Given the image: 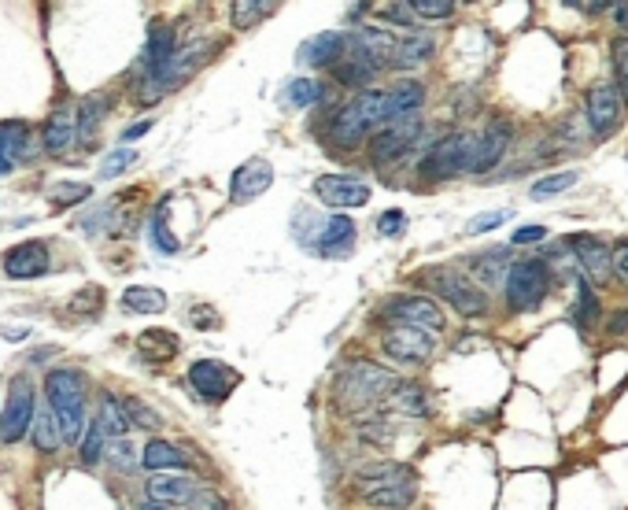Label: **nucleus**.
<instances>
[{"mask_svg":"<svg viewBox=\"0 0 628 510\" xmlns=\"http://www.w3.org/2000/svg\"><path fill=\"white\" fill-rule=\"evenodd\" d=\"M580 182L577 170H558V174H547V178H540V182L532 185L529 196L532 200H551V196L566 193V189H573V185Z\"/></svg>","mask_w":628,"mask_h":510,"instance_id":"nucleus-40","label":"nucleus"},{"mask_svg":"<svg viewBox=\"0 0 628 510\" xmlns=\"http://www.w3.org/2000/svg\"><path fill=\"white\" fill-rule=\"evenodd\" d=\"M133 163H137V152L133 148H115L108 159H104V167H100V178L104 182H111V178H119L122 170H130Z\"/></svg>","mask_w":628,"mask_h":510,"instance_id":"nucleus-47","label":"nucleus"},{"mask_svg":"<svg viewBox=\"0 0 628 510\" xmlns=\"http://www.w3.org/2000/svg\"><path fill=\"white\" fill-rule=\"evenodd\" d=\"M49 270V244L45 241H23L4 252V274L15 281H34Z\"/></svg>","mask_w":628,"mask_h":510,"instance_id":"nucleus-18","label":"nucleus"},{"mask_svg":"<svg viewBox=\"0 0 628 510\" xmlns=\"http://www.w3.org/2000/svg\"><path fill=\"white\" fill-rule=\"evenodd\" d=\"M89 196H93V185H85V182L52 185V204L56 207H74V204H82V200H89Z\"/></svg>","mask_w":628,"mask_h":510,"instance_id":"nucleus-45","label":"nucleus"},{"mask_svg":"<svg viewBox=\"0 0 628 510\" xmlns=\"http://www.w3.org/2000/svg\"><path fill=\"white\" fill-rule=\"evenodd\" d=\"M603 315V307H599V296L592 292V285L584 278H577V322L584 329H592Z\"/></svg>","mask_w":628,"mask_h":510,"instance_id":"nucleus-41","label":"nucleus"},{"mask_svg":"<svg viewBox=\"0 0 628 510\" xmlns=\"http://www.w3.org/2000/svg\"><path fill=\"white\" fill-rule=\"evenodd\" d=\"M507 304L514 315H525V311H536L544 304L547 289H551V267L544 259H521L514 267L507 270Z\"/></svg>","mask_w":628,"mask_h":510,"instance_id":"nucleus-5","label":"nucleus"},{"mask_svg":"<svg viewBox=\"0 0 628 510\" xmlns=\"http://www.w3.org/2000/svg\"><path fill=\"white\" fill-rule=\"evenodd\" d=\"M274 185V167L266 159H244L230 178V200L233 204H252Z\"/></svg>","mask_w":628,"mask_h":510,"instance_id":"nucleus-17","label":"nucleus"},{"mask_svg":"<svg viewBox=\"0 0 628 510\" xmlns=\"http://www.w3.org/2000/svg\"><path fill=\"white\" fill-rule=\"evenodd\" d=\"M26 141H30V122L23 119L0 122V178L15 170V159L23 156Z\"/></svg>","mask_w":628,"mask_h":510,"instance_id":"nucleus-27","label":"nucleus"},{"mask_svg":"<svg viewBox=\"0 0 628 510\" xmlns=\"http://www.w3.org/2000/svg\"><path fill=\"white\" fill-rule=\"evenodd\" d=\"M363 499L377 510H407L414 499H418V485H392V488H381V492H370V496Z\"/></svg>","mask_w":628,"mask_h":510,"instance_id":"nucleus-37","label":"nucleus"},{"mask_svg":"<svg viewBox=\"0 0 628 510\" xmlns=\"http://www.w3.org/2000/svg\"><path fill=\"white\" fill-rule=\"evenodd\" d=\"M185 507L189 510H230V503H226L222 492H215V488H196Z\"/></svg>","mask_w":628,"mask_h":510,"instance_id":"nucleus-49","label":"nucleus"},{"mask_svg":"<svg viewBox=\"0 0 628 510\" xmlns=\"http://www.w3.org/2000/svg\"><path fill=\"white\" fill-rule=\"evenodd\" d=\"M422 281H429V289H433L436 296H444L447 304L455 307L462 318L488 315V292H484L481 285H473L470 278H462L459 270L429 267V270H422Z\"/></svg>","mask_w":628,"mask_h":510,"instance_id":"nucleus-6","label":"nucleus"},{"mask_svg":"<svg viewBox=\"0 0 628 510\" xmlns=\"http://www.w3.org/2000/svg\"><path fill=\"white\" fill-rule=\"evenodd\" d=\"M167 211H170V196H163L156 207V215H152V226H148V241H152V248L163 255H174L178 248H182V241L170 233L167 226Z\"/></svg>","mask_w":628,"mask_h":510,"instance_id":"nucleus-35","label":"nucleus"},{"mask_svg":"<svg viewBox=\"0 0 628 510\" xmlns=\"http://www.w3.org/2000/svg\"><path fill=\"white\" fill-rule=\"evenodd\" d=\"M104 455H108V459L115 462L119 470H133V466H137V462H133V451H130V444H126V440H115V448L104 451Z\"/></svg>","mask_w":628,"mask_h":510,"instance_id":"nucleus-55","label":"nucleus"},{"mask_svg":"<svg viewBox=\"0 0 628 510\" xmlns=\"http://www.w3.org/2000/svg\"><path fill=\"white\" fill-rule=\"evenodd\" d=\"M148 499L152 503H189V496H193L196 488L189 477H178V474H152L148 477V485H145Z\"/></svg>","mask_w":628,"mask_h":510,"instance_id":"nucleus-29","label":"nucleus"},{"mask_svg":"<svg viewBox=\"0 0 628 510\" xmlns=\"http://www.w3.org/2000/svg\"><path fill=\"white\" fill-rule=\"evenodd\" d=\"M93 422L100 425V433L108 440H126V433H130V418H126V411H122V400H115V396H100V411Z\"/></svg>","mask_w":628,"mask_h":510,"instance_id":"nucleus-33","label":"nucleus"},{"mask_svg":"<svg viewBox=\"0 0 628 510\" xmlns=\"http://www.w3.org/2000/svg\"><path fill=\"white\" fill-rule=\"evenodd\" d=\"M510 134H514V130H510L507 119L488 122L484 134L473 137V152H470V167H466V174H488V170L496 167L510 145Z\"/></svg>","mask_w":628,"mask_h":510,"instance_id":"nucleus-16","label":"nucleus"},{"mask_svg":"<svg viewBox=\"0 0 628 510\" xmlns=\"http://www.w3.org/2000/svg\"><path fill=\"white\" fill-rule=\"evenodd\" d=\"M473 137H477V134H466V130L440 137V141H436V145L425 152L422 178H429V182H444V178H455V174H462V170L470 167Z\"/></svg>","mask_w":628,"mask_h":510,"instance_id":"nucleus-8","label":"nucleus"},{"mask_svg":"<svg viewBox=\"0 0 628 510\" xmlns=\"http://www.w3.org/2000/svg\"><path fill=\"white\" fill-rule=\"evenodd\" d=\"M141 459L152 474H185L189 470V459H185V451H178L170 440H148L145 451H141Z\"/></svg>","mask_w":628,"mask_h":510,"instance_id":"nucleus-28","label":"nucleus"},{"mask_svg":"<svg viewBox=\"0 0 628 510\" xmlns=\"http://www.w3.org/2000/svg\"><path fill=\"white\" fill-rule=\"evenodd\" d=\"M584 108H588L584 115H588V122H592L595 141L610 137L617 126H621V119H625V100H621V93L614 89V82H595L592 89H588Z\"/></svg>","mask_w":628,"mask_h":510,"instance_id":"nucleus-9","label":"nucleus"},{"mask_svg":"<svg viewBox=\"0 0 628 510\" xmlns=\"http://www.w3.org/2000/svg\"><path fill=\"white\" fill-rule=\"evenodd\" d=\"M122 411H126L130 425H141V429H159V425H163V418H159L145 400H137V396H130V400L122 403Z\"/></svg>","mask_w":628,"mask_h":510,"instance_id":"nucleus-46","label":"nucleus"},{"mask_svg":"<svg viewBox=\"0 0 628 510\" xmlns=\"http://www.w3.org/2000/svg\"><path fill=\"white\" fill-rule=\"evenodd\" d=\"M104 451H108V437L100 433V425H85L82 440H78V455H82L85 466H97L100 459H104Z\"/></svg>","mask_w":628,"mask_h":510,"instance_id":"nucleus-43","label":"nucleus"},{"mask_svg":"<svg viewBox=\"0 0 628 510\" xmlns=\"http://www.w3.org/2000/svg\"><path fill=\"white\" fill-rule=\"evenodd\" d=\"M606 329H610L614 337H625L628 333V311H614V318L606 322Z\"/></svg>","mask_w":628,"mask_h":510,"instance_id":"nucleus-59","label":"nucleus"},{"mask_svg":"<svg viewBox=\"0 0 628 510\" xmlns=\"http://www.w3.org/2000/svg\"><path fill=\"white\" fill-rule=\"evenodd\" d=\"M314 196L326 207L348 211V207L370 204V185L351 178V174H322V178H314Z\"/></svg>","mask_w":628,"mask_h":510,"instance_id":"nucleus-14","label":"nucleus"},{"mask_svg":"<svg viewBox=\"0 0 628 510\" xmlns=\"http://www.w3.org/2000/svg\"><path fill=\"white\" fill-rule=\"evenodd\" d=\"M122 307L130 315H163L167 311V292L152 289V285H130L122 292Z\"/></svg>","mask_w":628,"mask_h":510,"instance_id":"nucleus-32","label":"nucleus"},{"mask_svg":"<svg viewBox=\"0 0 628 510\" xmlns=\"http://www.w3.org/2000/svg\"><path fill=\"white\" fill-rule=\"evenodd\" d=\"M322 85L314 82V78H292L289 85H285V93H281V100H285V108H314L318 100H322Z\"/></svg>","mask_w":628,"mask_h":510,"instance_id":"nucleus-38","label":"nucleus"},{"mask_svg":"<svg viewBox=\"0 0 628 510\" xmlns=\"http://www.w3.org/2000/svg\"><path fill=\"white\" fill-rule=\"evenodd\" d=\"M359 440H366V444H377V448H388V440H392V429H388L385 422H370L359 429Z\"/></svg>","mask_w":628,"mask_h":510,"instance_id":"nucleus-53","label":"nucleus"},{"mask_svg":"<svg viewBox=\"0 0 628 510\" xmlns=\"http://www.w3.org/2000/svg\"><path fill=\"white\" fill-rule=\"evenodd\" d=\"M507 219H510V211H484V215L466 222V233L477 237V233H488V230H496V226H503Z\"/></svg>","mask_w":628,"mask_h":510,"instance_id":"nucleus-50","label":"nucleus"},{"mask_svg":"<svg viewBox=\"0 0 628 510\" xmlns=\"http://www.w3.org/2000/svg\"><path fill=\"white\" fill-rule=\"evenodd\" d=\"M141 510H170V507H163V503H152V499H148V503Z\"/></svg>","mask_w":628,"mask_h":510,"instance_id":"nucleus-63","label":"nucleus"},{"mask_svg":"<svg viewBox=\"0 0 628 510\" xmlns=\"http://www.w3.org/2000/svg\"><path fill=\"white\" fill-rule=\"evenodd\" d=\"M625 45H628V37H625Z\"/></svg>","mask_w":628,"mask_h":510,"instance_id":"nucleus-64","label":"nucleus"},{"mask_svg":"<svg viewBox=\"0 0 628 510\" xmlns=\"http://www.w3.org/2000/svg\"><path fill=\"white\" fill-rule=\"evenodd\" d=\"M573 12H580V15H606V8L610 4H569Z\"/></svg>","mask_w":628,"mask_h":510,"instance_id":"nucleus-62","label":"nucleus"},{"mask_svg":"<svg viewBox=\"0 0 628 510\" xmlns=\"http://www.w3.org/2000/svg\"><path fill=\"white\" fill-rule=\"evenodd\" d=\"M381 352H385L388 359H396V363L418 366L436 352V340L433 333H425V329L418 326H392L385 337H381Z\"/></svg>","mask_w":628,"mask_h":510,"instance_id":"nucleus-11","label":"nucleus"},{"mask_svg":"<svg viewBox=\"0 0 628 510\" xmlns=\"http://www.w3.org/2000/svg\"><path fill=\"white\" fill-rule=\"evenodd\" d=\"M137 348H141V355L152 359V363H170V359L178 355V337L167 333V329H148V333L137 337Z\"/></svg>","mask_w":628,"mask_h":510,"instance_id":"nucleus-34","label":"nucleus"},{"mask_svg":"<svg viewBox=\"0 0 628 510\" xmlns=\"http://www.w3.org/2000/svg\"><path fill=\"white\" fill-rule=\"evenodd\" d=\"M45 400L60 425L63 444H78L85 433V374L82 370H49Z\"/></svg>","mask_w":628,"mask_h":510,"instance_id":"nucleus-2","label":"nucleus"},{"mask_svg":"<svg viewBox=\"0 0 628 510\" xmlns=\"http://www.w3.org/2000/svg\"><path fill=\"white\" fill-rule=\"evenodd\" d=\"M514 267V259H510V248H488V252H477L470 259V270L473 278L481 281L484 289H496L507 281V270Z\"/></svg>","mask_w":628,"mask_h":510,"instance_id":"nucleus-25","label":"nucleus"},{"mask_svg":"<svg viewBox=\"0 0 628 510\" xmlns=\"http://www.w3.org/2000/svg\"><path fill=\"white\" fill-rule=\"evenodd\" d=\"M148 130H152V119H148V122H137V126H130V130L122 134V141H126V145H133V141H137L141 134H148Z\"/></svg>","mask_w":628,"mask_h":510,"instance_id":"nucleus-61","label":"nucleus"},{"mask_svg":"<svg viewBox=\"0 0 628 510\" xmlns=\"http://www.w3.org/2000/svg\"><path fill=\"white\" fill-rule=\"evenodd\" d=\"M193 326H196V329H211V326H218L215 307H193Z\"/></svg>","mask_w":628,"mask_h":510,"instance_id":"nucleus-58","label":"nucleus"},{"mask_svg":"<svg viewBox=\"0 0 628 510\" xmlns=\"http://www.w3.org/2000/svg\"><path fill=\"white\" fill-rule=\"evenodd\" d=\"M344 52H348V37L337 34V30H326V34L311 37L307 45L300 49V60L311 63V67H337L340 60H344Z\"/></svg>","mask_w":628,"mask_h":510,"instance_id":"nucleus-24","label":"nucleus"},{"mask_svg":"<svg viewBox=\"0 0 628 510\" xmlns=\"http://www.w3.org/2000/svg\"><path fill=\"white\" fill-rule=\"evenodd\" d=\"M351 244H355V222L348 215H329L318 230V241H314V252L318 255H333V259H344L351 255Z\"/></svg>","mask_w":628,"mask_h":510,"instance_id":"nucleus-23","label":"nucleus"},{"mask_svg":"<svg viewBox=\"0 0 628 510\" xmlns=\"http://www.w3.org/2000/svg\"><path fill=\"white\" fill-rule=\"evenodd\" d=\"M381 12H385L388 23H396V26H414V23H418V19L411 15V4H385Z\"/></svg>","mask_w":628,"mask_h":510,"instance_id":"nucleus-54","label":"nucleus"},{"mask_svg":"<svg viewBox=\"0 0 628 510\" xmlns=\"http://www.w3.org/2000/svg\"><path fill=\"white\" fill-rule=\"evenodd\" d=\"M100 307H104V289H100V285H85L82 292H74V300L67 304V311H71V315L97 318Z\"/></svg>","mask_w":628,"mask_h":510,"instance_id":"nucleus-44","label":"nucleus"},{"mask_svg":"<svg viewBox=\"0 0 628 510\" xmlns=\"http://www.w3.org/2000/svg\"><path fill=\"white\" fill-rule=\"evenodd\" d=\"M374 74L377 71H370L366 63H359V60H351V56H344V60L333 67V78H337L340 85H348V89H359V85H370L374 82Z\"/></svg>","mask_w":628,"mask_h":510,"instance_id":"nucleus-42","label":"nucleus"},{"mask_svg":"<svg viewBox=\"0 0 628 510\" xmlns=\"http://www.w3.org/2000/svg\"><path fill=\"white\" fill-rule=\"evenodd\" d=\"M230 15L237 30H252V26H259L263 19L274 15V4H263V0H237L230 8Z\"/></svg>","mask_w":628,"mask_h":510,"instance_id":"nucleus-39","label":"nucleus"},{"mask_svg":"<svg viewBox=\"0 0 628 510\" xmlns=\"http://www.w3.org/2000/svg\"><path fill=\"white\" fill-rule=\"evenodd\" d=\"M37 414V389L26 374H15L8 381L4 411H0V444H19Z\"/></svg>","mask_w":628,"mask_h":510,"instance_id":"nucleus-7","label":"nucleus"},{"mask_svg":"<svg viewBox=\"0 0 628 510\" xmlns=\"http://www.w3.org/2000/svg\"><path fill=\"white\" fill-rule=\"evenodd\" d=\"M189 385L196 389V396L207 403H222L230 400L233 389L241 385V374L233 370V366L218 363V359H196L189 366Z\"/></svg>","mask_w":628,"mask_h":510,"instance_id":"nucleus-10","label":"nucleus"},{"mask_svg":"<svg viewBox=\"0 0 628 510\" xmlns=\"http://www.w3.org/2000/svg\"><path fill=\"white\" fill-rule=\"evenodd\" d=\"M610 267H614V274H621L628 281V241L617 244V255H610Z\"/></svg>","mask_w":628,"mask_h":510,"instance_id":"nucleus-57","label":"nucleus"},{"mask_svg":"<svg viewBox=\"0 0 628 510\" xmlns=\"http://www.w3.org/2000/svg\"><path fill=\"white\" fill-rule=\"evenodd\" d=\"M566 248L573 252V263L580 267V278L588 285H606L610 281V248L592 233H573L566 237Z\"/></svg>","mask_w":628,"mask_h":510,"instance_id":"nucleus-12","label":"nucleus"},{"mask_svg":"<svg viewBox=\"0 0 628 510\" xmlns=\"http://www.w3.org/2000/svg\"><path fill=\"white\" fill-rule=\"evenodd\" d=\"M544 237H547L544 226H518L510 241H514V244H536V241H544Z\"/></svg>","mask_w":628,"mask_h":510,"instance_id":"nucleus-56","label":"nucleus"},{"mask_svg":"<svg viewBox=\"0 0 628 510\" xmlns=\"http://www.w3.org/2000/svg\"><path fill=\"white\" fill-rule=\"evenodd\" d=\"M392 485H414L411 466H403V462H366V466L355 470V488H363V496Z\"/></svg>","mask_w":628,"mask_h":510,"instance_id":"nucleus-21","label":"nucleus"},{"mask_svg":"<svg viewBox=\"0 0 628 510\" xmlns=\"http://www.w3.org/2000/svg\"><path fill=\"white\" fill-rule=\"evenodd\" d=\"M385 315L396 318L399 326H418L425 333H440L444 329V311L429 296H392L385 304Z\"/></svg>","mask_w":628,"mask_h":510,"instance_id":"nucleus-13","label":"nucleus"},{"mask_svg":"<svg viewBox=\"0 0 628 510\" xmlns=\"http://www.w3.org/2000/svg\"><path fill=\"white\" fill-rule=\"evenodd\" d=\"M174 56H178V30H174L170 23L148 26V45H145V52H141V74L167 71Z\"/></svg>","mask_w":628,"mask_h":510,"instance_id":"nucleus-20","label":"nucleus"},{"mask_svg":"<svg viewBox=\"0 0 628 510\" xmlns=\"http://www.w3.org/2000/svg\"><path fill=\"white\" fill-rule=\"evenodd\" d=\"M606 12H610V19H614L617 26H625V30H628V0H625V4H610Z\"/></svg>","mask_w":628,"mask_h":510,"instance_id":"nucleus-60","label":"nucleus"},{"mask_svg":"<svg viewBox=\"0 0 628 510\" xmlns=\"http://www.w3.org/2000/svg\"><path fill=\"white\" fill-rule=\"evenodd\" d=\"M392 385H396V377L388 374L385 366L370 363V359H359V363H351L340 370L337 389H333V403H337L340 414H366L385 400L388 392H392Z\"/></svg>","mask_w":628,"mask_h":510,"instance_id":"nucleus-1","label":"nucleus"},{"mask_svg":"<svg viewBox=\"0 0 628 510\" xmlns=\"http://www.w3.org/2000/svg\"><path fill=\"white\" fill-rule=\"evenodd\" d=\"M411 15L440 23V19H451V15H455V4H451V0H414V4H411Z\"/></svg>","mask_w":628,"mask_h":510,"instance_id":"nucleus-48","label":"nucleus"},{"mask_svg":"<svg viewBox=\"0 0 628 510\" xmlns=\"http://www.w3.org/2000/svg\"><path fill=\"white\" fill-rule=\"evenodd\" d=\"M385 403L392 407V411H399V414H411V418H425V414L433 411V407H429V396H425V389H418L414 381H396V385H392V392L385 396Z\"/></svg>","mask_w":628,"mask_h":510,"instance_id":"nucleus-30","label":"nucleus"},{"mask_svg":"<svg viewBox=\"0 0 628 510\" xmlns=\"http://www.w3.org/2000/svg\"><path fill=\"white\" fill-rule=\"evenodd\" d=\"M41 145L49 156H63L74 145V108H56L41 126Z\"/></svg>","mask_w":628,"mask_h":510,"instance_id":"nucleus-26","label":"nucleus"},{"mask_svg":"<svg viewBox=\"0 0 628 510\" xmlns=\"http://www.w3.org/2000/svg\"><path fill=\"white\" fill-rule=\"evenodd\" d=\"M436 41L429 34H411L403 37V41H396V52H392V67H399V71H411V67H418V63H425L429 56H433Z\"/></svg>","mask_w":628,"mask_h":510,"instance_id":"nucleus-31","label":"nucleus"},{"mask_svg":"<svg viewBox=\"0 0 628 510\" xmlns=\"http://www.w3.org/2000/svg\"><path fill=\"white\" fill-rule=\"evenodd\" d=\"M34 433H30V440H34V448L37 451H45V455H52V451L60 448L63 440H60V425H56V418H52L49 407H41V411L34 414Z\"/></svg>","mask_w":628,"mask_h":510,"instance_id":"nucleus-36","label":"nucleus"},{"mask_svg":"<svg viewBox=\"0 0 628 510\" xmlns=\"http://www.w3.org/2000/svg\"><path fill=\"white\" fill-rule=\"evenodd\" d=\"M111 215H115V204H97L82 222H78V226H82L85 233H100V230H104V222H108Z\"/></svg>","mask_w":628,"mask_h":510,"instance_id":"nucleus-52","label":"nucleus"},{"mask_svg":"<svg viewBox=\"0 0 628 510\" xmlns=\"http://www.w3.org/2000/svg\"><path fill=\"white\" fill-rule=\"evenodd\" d=\"M422 100H425V85L418 82V78H403V82H396L385 93V104H381V122L392 126V122L418 119Z\"/></svg>","mask_w":628,"mask_h":510,"instance_id":"nucleus-19","label":"nucleus"},{"mask_svg":"<svg viewBox=\"0 0 628 510\" xmlns=\"http://www.w3.org/2000/svg\"><path fill=\"white\" fill-rule=\"evenodd\" d=\"M381 104H385V93H377V89L355 93L348 104H340L329 122V141L340 148H355L374 126H381Z\"/></svg>","mask_w":628,"mask_h":510,"instance_id":"nucleus-4","label":"nucleus"},{"mask_svg":"<svg viewBox=\"0 0 628 510\" xmlns=\"http://www.w3.org/2000/svg\"><path fill=\"white\" fill-rule=\"evenodd\" d=\"M111 115V97L108 93H93V97L82 100V108L74 111V141L82 148H93L97 141V130L100 122Z\"/></svg>","mask_w":628,"mask_h":510,"instance_id":"nucleus-22","label":"nucleus"},{"mask_svg":"<svg viewBox=\"0 0 628 510\" xmlns=\"http://www.w3.org/2000/svg\"><path fill=\"white\" fill-rule=\"evenodd\" d=\"M215 52H218V41H211V37H196V41H189L185 49H178V56L170 60L167 71L141 74V78H137V104H145L148 108V104L163 100L170 89H178L182 82H189V74L200 71Z\"/></svg>","mask_w":628,"mask_h":510,"instance_id":"nucleus-3","label":"nucleus"},{"mask_svg":"<svg viewBox=\"0 0 628 510\" xmlns=\"http://www.w3.org/2000/svg\"><path fill=\"white\" fill-rule=\"evenodd\" d=\"M403 230H407V215H403L399 207H392V211H385V215L377 219V233H381V237H399Z\"/></svg>","mask_w":628,"mask_h":510,"instance_id":"nucleus-51","label":"nucleus"},{"mask_svg":"<svg viewBox=\"0 0 628 510\" xmlns=\"http://www.w3.org/2000/svg\"><path fill=\"white\" fill-rule=\"evenodd\" d=\"M422 137V119H407V122H392L385 130H377L374 141H370V159L377 167L385 163H396L407 148H414V141Z\"/></svg>","mask_w":628,"mask_h":510,"instance_id":"nucleus-15","label":"nucleus"}]
</instances>
